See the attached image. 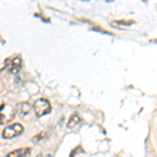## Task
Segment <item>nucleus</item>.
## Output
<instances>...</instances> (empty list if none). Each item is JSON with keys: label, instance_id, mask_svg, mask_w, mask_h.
Segmentation results:
<instances>
[{"label": "nucleus", "instance_id": "nucleus-1", "mask_svg": "<svg viewBox=\"0 0 157 157\" xmlns=\"http://www.w3.org/2000/svg\"><path fill=\"white\" fill-rule=\"evenodd\" d=\"M34 110L37 117H42V116L48 114L52 110V107H50V104L47 100L39 98L34 104Z\"/></svg>", "mask_w": 157, "mask_h": 157}, {"label": "nucleus", "instance_id": "nucleus-2", "mask_svg": "<svg viewBox=\"0 0 157 157\" xmlns=\"http://www.w3.org/2000/svg\"><path fill=\"white\" fill-rule=\"evenodd\" d=\"M15 110L9 104H2L0 106V125H6L14 120Z\"/></svg>", "mask_w": 157, "mask_h": 157}, {"label": "nucleus", "instance_id": "nucleus-3", "mask_svg": "<svg viewBox=\"0 0 157 157\" xmlns=\"http://www.w3.org/2000/svg\"><path fill=\"white\" fill-rule=\"evenodd\" d=\"M22 132H23V126L21 124H13V125L4 129L3 132H2V137L6 139L14 138L20 135Z\"/></svg>", "mask_w": 157, "mask_h": 157}, {"label": "nucleus", "instance_id": "nucleus-4", "mask_svg": "<svg viewBox=\"0 0 157 157\" xmlns=\"http://www.w3.org/2000/svg\"><path fill=\"white\" fill-rule=\"evenodd\" d=\"M30 109H32V106L29 103H21L17 106V114L19 117L23 118L30 112Z\"/></svg>", "mask_w": 157, "mask_h": 157}, {"label": "nucleus", "instance_id": "nucleus-5", "mask_svg": "<svg viewBox=\"0 0 157 157\" xmlns=\"http://www.w3.org/2000/svg\"><path fill=\"white\" fill-rule=\"evenodd\" d=\"M20 69H21V59H20L19 57H16L15 59H13V61L11 62L9 70L13 75H17V73L20 71Z\"/></svg>", "mask_w": 157, "mask_h": 157}, {"label": "nucleus", "instance_id": "nucleus-6", "mask_svg": "<svg viewBox=\"0 0 157 157\" xmlns=\"http://www.w3.org/2000/svg\"><path fill=\"white\" fill-rule=\"evenodd\" d=\"M29 153H30L29 148H22L9 153L7 154V157H26V155H29Z\"/></svg>", "mask_w": 157, "mask_h": 157}, {"label": "nucleus", "instance_id": "nucleus-7", "mask_svg": "<svg viewBox=\"0 0 157 157\" xmlns=\"http://www.w3.org/2000/svg\"><path fill=\"white\" fill-rule=\"evenodd\" d=\"M78 123H80V116H78V114H73V115L71 116V117L69 118V121H68V123H67V128H68V129L75 128Z\"/></svg>", "mask_w": 157, "mask_h": 157}, {"label": "nucleus", "instance_id": "nucleus-8", "mask_svg": "<svg viewBox=\"0 0 157 157\" xmlns=\"http://www.w3.org/2000/svg\"><path fill=\"white\" fill-rule=\"evenodd\" d=\"M46 136H47L46 132H41L39 134H37V135H35L34 138H33V143H34V144H39L40 141L46 139Z\"/></svg>", "mask_w": 157, "mask_h": 157}, {"label": "nucleus", "instance_id": "nucleus-9", "mask_svg": "<svg viewBox=\"0 0 157 157\" xmlns=\"http://www.w3.org/2000/svg\"><path fill=\"white\" fill-rule=\"evenodd\" d=\"M45 157H54V156H52V155H50V154H47V155L45 156Z\"/></svg>", "mask_w": 157, "mask_h": 157}, {"label": "nucleus", "instance_id": "nucleus-10", "mask_svg": "<svg viewBox=\"0 0 157 157\" xmlns=\"http://www.w3.org/2000/svg\"><path fill=\"white\" fill-rule=\"evenodd\" d=\"M36 157H43V156H42V154H39V155H37Z\"/></svg>", "mask_w": 157, "mask_h": 157}, {"label": "nucleus", "instance_id": "nucleus-11", "mask_svg": "<svg viewBox=\"0 0 157 157\" xmlns=\"http://www.w3.org/2000/svg\"><path fill=\"white\" fill-rule=\"evenodd\" d=\"M108 2H110V1H113V0H107Z\"/></svg>", "mask_w": 157, "mask_h": 157}]
</instances>
